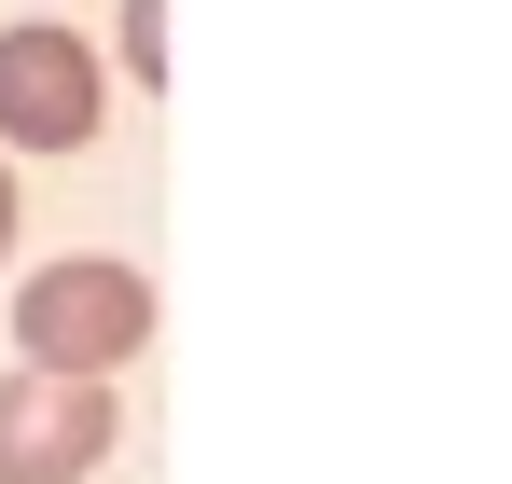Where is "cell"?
Listing matches in <instances>:
<instances>
[{
    "mask_svg": "<svg viewBox=\"0 0 512 484\" xmlns=\"http://www.w3.org/2000/svg\"><path fill=\"white\" fill-rule=\"evenodd\" d=\"M14 332H28L42 374H125L153 346V277H125V263H42L14 291Z\"/></svg>",
    "mask_w": 512,
    "mask_h": 484,
    "instance_id": "1",
    "label": "cell"
},
{
    "mask_svg": "<svg viewBox=\"0 0 512 484\" xmlns=\"http://www.w3.org/2000/svg\"><path fill=\"white\" fill-rule=\"evenodd\" d=\"M111 457V374H0V484H84Z\"/></svg>",
    "mask_w": 512,
    "mask_h": 484,
    "instance_id": "2",
    "label": "cell"
},
{
    "mask_svg": "<svg viewBox=\"0 0 512 484\" xmlns=\"http://www.w3.org/2000/svg\"><path fill=\"white\" fill-rule=\"evenodd\" d=\"M97 139V56L70 28H0V153H84Z\"/></svg>",
    "mask_w": 512,
    "mask_h": 484,
    "instance_id": "3",
    "label": "cell"
},
{
    "mask_svg": "<svg viewBox=\"0 0 512 484\" xmlns=\"http://www.w3.org/2000/svg\"><path fill=\"white\" fill-rule=\"evenodd\" d=\"M14 222H28V208H14V166H0V263H14Z\"/></svg>",
    "mask_w": 512,
    "mask_h": 484,
    "instance_id": "4",
    "label": "cell"
}]
</instances>
